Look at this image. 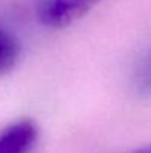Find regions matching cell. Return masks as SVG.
Segmentation results:
<instances>
[{
    "instance_id": "6da1fadb",
    "label": "cell",
    "mask_w": 151,
    "mask_h": 153,
    "mask_svg": "<svg viewBox=\"0 0 151 153\" xmlns=\"http://www.w3.org/2000/svg\"><path fill=\"white\" fill-rule=\"evenodd\" d=\"M101 0H39V21L50 28L67 27L86 15Z\"/></svg>"
},
{
    "instance_id": "3957f363",
    "label": "cell",
    "mask_w": 151,
    "mask_h": 153,
    "mask_svg": "<svg viewBox=\"0 0 151 153\" xmlns=\"http://www.w3.org/2000/svg\"><path fill=\"white\" fill-rule=\"evenodd\" d=\"M132 88L141 97L151 95V45L141 55L133 68Z\"/></svg>"
},
{
    "instance_id": "5b68a950",
    "label": "cell",
    "mask_w": 151,
    "mask_h": 153,
    "mask_svg": "<svg viewBox=\"0 0 151 153\" xmlns=\"http://www.w3.org/2000/svg\"><path fill=\"white\" fill-rule=\"evenodd\" d=\"M135 153H151V147H147V149H141V150H138V152Z\"/></svg>"
},
{
    "instance_id": "277c9868",
    "label": "cell",
    "mask_w": 151,
    "mask_h": 153,
    "mask_svg": "<svg viewBox=\"0 0 151 153\" xmlns=\"http://www.w3.org/2000/svg\"><path fill=\"white\" fill-rule=\"evenodd\" d=\"M19 56V45L15 37L0 27V74L13 68Z\"/></svg>"
},
{
    "instance_id": "7a4b0ae2",
    "label": "cell",
    "mask_w": 151,
    "mask_h": 153,
    "mask_svg": "<svg viewBox=\"0 0 151 153\" xmlns=\"http://www.w3.org/2000/svg\"><path fill=\"white\" fill-rule=\"evenodd\" d=\"M37 126L24 119L0 131V153H31L37 143Z\"/></svg>"
}]
</instances>
